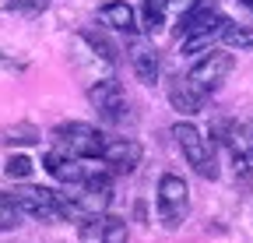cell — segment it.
I'll return each mask as SVG.
<instances>
[{"label":"cell","instance_id":"1","mask_svg":"<svg viewBox=\"0 0 253 243\" xmlns=\"http://www.w3.org/2000/svg\"><path fill=\"white\" fill-rule=\"evenodd\" d=\"M229 18H221L214 4L201 0L197 7H190L179 21H176V32L183 36V53H197L204 46H211V39L221 36V28H225Z\"/></svg>","mask_w":253,"mask_h":243},{"label":"cell","instance_id":"2","mask_svg":"<svg viewBox=\"0 0 253 243\" xmlns=\"http://www.w3.org/2000/svg\"><path fill=\"white\" fill-rule=\"evenodd\" d=\"M172 138H176L179 151L186 155V162L194 166L197 176H204V180H218V159H214V148H211L208 134H201V127H194L190 120H179V124H172Z\"/></svg>","mask_w":253,"mask_h":243},{"label":"cell","instance_id":"3","mask_svg":"<svg viewBox=\"0 0 253 243\" xmlns=\"http://www.w3.org/2000/svg\"><path fill=\"white\" fill-rule=\"evenodd\" d=\"M53 138H56V148H60V151H67V155H74V159H102L106 141H109L99 127L81 124V120L56 124Z\"/></svg>","mask_w":253,"mask_h":243},{"label":"cell","instance_id":"4","mask_svg":"<svg viewBox=\"0 0 253 243\" xmlns=\"http://www.w3.org/2000/svg\"><path fill=\"white\" fill-rule=\"evenodd\" d=\"M232 74V53H225V49H208L194 67H190V74L183 78L194 92L201 96V99H208V96H214L218 88H221V81H225Z\"/></svg>","mask_w":253,"mask_h":243},{"label":"cell","instance_id":"5","mask_svg":"<svg viewBox=\"0 0 253 243\" xmlns=\"http://www.w3.org/2000/svg\"><path fill=\"white\" fill-rule=\"evenodd\" d=\"M21 215L39 219V222H67V208H63V194L49 191V187H21L14 194H7Z\"/></svg>","mask_w":253,"mask_h":243},{"label":"cell","instance_id":"6","mask_svg":"<svg viewBox=\"0 0 253 243\" xmlns=\"http://www.w3.org/2000/svg\"><path fill=\"white\" fill-rule=\"evenodd\" d=\"M158 211H162V222L166 226H179L190 211V191H186V180L176 173H166L158 180Z\"/></svg>","mask_w":253,"mask_h":243},{"label":"cell","instance_id":"7","mask_svg":"<svg viewBox=\"0 0 253 243\" xmlns=\"http://www.w3.org/2000/svg\"><path fill=\"white\" fill-rule=\"evenodd\" d=\"M88 102L99 109L106 120H123L126 116V96H123V88H120V81H113V78H102V81H95L91 88H88Z\"/></svg>","mask_w":253,"mask_h":243},{"label":"cell","instance_id":"8","mask_svg":"<svg viewBox=\"0 0 253 243\" xmlns=\"http://www.w3.org/2000/svg\"><path fill=\"white\" fill-rule=\"evenodd\" d=\"M141 145L130 141V138H109L106 141V151H102V162L113 169V173H134L141 166Z\"/></svg>","mask_w":253,"mask_h":243},{"label":"cell","instance_id":"9","mask_svg":"<svg viewBox=\"0 0 253 243\" xmlns=\"http://www.w3.org/2000/svg\"><path fill=\"white\" fill-rule=\"evenodd\" d=\"M99 18L109 28H116V32H137V14H134V7L126 4V0H109V4H102Z\"/></svg>","mask_w":253,"mask_h":243},{"label":"cell","instance_id":"10","mask_svg":"<svg viewBox=\"0 0 253 243\" xmlns=\"http://www.w3.org/2000/svg\"><path fill=\"white\" fill-rule=\"evenodd\" d=\"M130 64H134V74H137V81H144V85H155L158 81V53H155V46H148V43H137L134 49H130Z\"/></svg>","mask_w":253,"mask_h":243},{"label":"cell","instance_id":"11","mask_svg":"<svg viewBox=\"0 0 253 243\" xmlns=\"http://www.w3.org/2000/svg\"><path fill=\"white\" fill-rule=\"evenodd\" d=\"M169 99H172V106H176L179 113H197V109L208 102V99H201V96H197L186 81H176V85L169 88Z\"/></svg>","mask_w":253,"mask_h":243},{"label":"cell","instance_id":"12","mask_svg":"<svg viewBox=\"0 0 253 243\" xmlns=\"http://www.w3.org/2000/svg\"><path fill=\"white\" fill-rule=\"evenodd\" d=\"M221 43H225L229 49H253V28H243L236 21H225V28H221Z\"/></svg>","mask_w":253,"mask_h":243},{"label":"cell","instance_id":"13","mask_svg":"<svg viewBox=\"0 0 253 243\" xmlns=\"http://www.w3.org/2000/svg\"><path fill=\"white\" fill-rule=\"evenodd\" d=\"M0 141L4 145H36L39 141V127L36 124H11L0 131Z\"/></svg>","mask_w":253,"mask_h":243},{"label":"cell","instance_id":"14","mask_svg":"<svg viewBox=\"0 0 253 243\" xmlns=\"http://www.w3.org/2000/svg\"><path fill=\"white\" fill-rule=\"evenodd\" d=\"M162 21H166V4H158V0H141V28L144 32H155Z\"/></svg>","mask_w":253,"mask_h":243},{"label":"cell","instance_id":"15","mask_svg":"<svg viewBox=\"0 0 253 243\" xmlns=\"http://www.w3.org/2000/svg\"><path fill=\"white\" fill-rule=\"evenodd\" d=\"M18 222H21V211H18V204H14L7 194H0V233L14 229Z\"/></svg>","mask_w":253,"mask_h":243},{"label":"cell","instance_id":"16","mask_svg":"<svg viewBox=\"0 0 253 243\" xmlns=\"http://www.w3.org/2000/svg\"><path fill=\"white\" fill-rule=\"evenodd\" d=\"M32 169H36V166H32V159H28V155H11V159L4 162V173H7L11 180H28V176H32Z\"/></svg>","mask_w":253,"mask_h":243},{"label":"cell","instance_id":"17","mask_svg":"<svg viewBox=\"0 0 253 243\" xmlns=\"http://www.w3.org/2000/svg\"><path fill=\"white\" fill-rule=\"evenodd\" d=\"M102 243H126V222L116 215H106V240Z\"/></svg>","mask_w":253,"mask_h":243},{"label":"cell","instance_id":"18","mask_svg":"<svg viewBox=\"0 0 253 243\" xmlns=\"http://www.w3.org/2000/svg\"><path fill=\"white\" fill-rule=\"evenodd\" d=\"M7 7L11 11H18V14H42L46 7H49V0H7Z\"/></svg>","mask_w":253,"mask_h":243},{"label":"cell","instance_id":"19","mask_svg":"<svg viewBox=\"0 0 253 243\" xmlns=\"http://www.w3.org/2000/svg\"><path fill=\"white\" fill-rule=\"evenodd\" d=\"M197 4H201V0H166V14H172V18L179 21L190 7H197Z\"/></svg>","mask_w":253,"mask_h":243},{"label":"cell","instance_id":"20","mask_svg":"<svg viewBox=\"0 0 253 243\" xmlns=\"http://www.w3.org/2000/svg\"><path fill=\"white\" fill-rule=\"evenodd\" d=\"M246 141H250V155H253V131H250V138H246Z\"/></svg>","mask_w":253,"mask_h":243},{"label":"cell","instance_id":"21","mask_svg":"<svg viewBox=\"0 0 253 243\" xmlns=\"http://www.w3.org/2000/svg\"><path fill=\"white\" fill-rule=\"evenodd\" d=\"M243 7H250V11H253V0H243Z\"/></svg>","mask_w":253,"mask_h":243}]
</instances>
